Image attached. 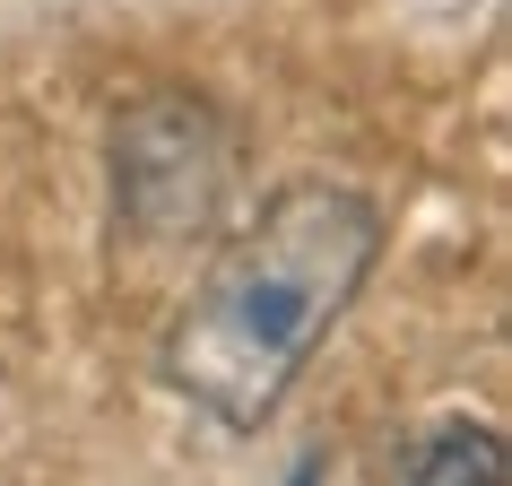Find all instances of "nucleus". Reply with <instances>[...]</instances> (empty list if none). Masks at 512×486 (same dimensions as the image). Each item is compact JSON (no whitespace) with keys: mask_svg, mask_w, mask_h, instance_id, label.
Wrapping results in <instances>:
<instances>
[{"mask_svg":"<svg viewBox=\"0 0 512 486\" xmlns=\"http://www.w3.org/2000/svg\"><path fill=\"white\" fill-rule=\"evenodd\" d=\"M105 157H113V217L148 252L200 243L226 209V191H235V131L191 87H157V96L122 105Z\"/></svg>","mask_w":512,"mask_h":486,"instance_id":"2","label":"nucleus"},{"mask_svg":"<svg viewBox=\"0 0 512 486\" xmlns=\"http://www.w3.org/2000/svg\"><path fill=\"white\" fill-rule=\"evenodd\" d=\"M382 261V209L348 183H287L165 322L157 374L217 426H270Z\"/></svg>","mask_w":512,"mask_h":486,"instance_id":"1","label":"nucleus"},{"mask_svg":"<svg viewBox=\"0 0 512 486\" xmlns=\"http://www.w3.org/2000/svg\"><path fill=\"white\" fill-rule=\"evenodd\" d=\"M400 486H504V434L469 417L417 434L400 452Z\"/></svg>","mask_w":512,"mask_h":486,"instance_id":"3","label":"nucleus"}]
</instances>
